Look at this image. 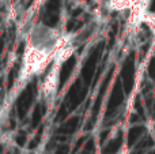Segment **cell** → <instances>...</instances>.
I'll list each match as a JSON object with an SVG mask.
<instances>
[{
  "label": "cell",
  "mask_w": 155,
  "mask_h": 154,
  "mask_svg": "<svg viewBox=\"0 0 155 154\" xmlns=\"http://www.w3.org/2000/svg\"><path fill=\"white\" fill-rule=\"evenodd\" d=\"M75 48H76V44L74 42V35H72L71 40L61 48V51L59 52L56 59L53 60L51 67H49L48 71L45 72L42 85H41V94H42L44 101L46 102L48 106L52 105V102L54 101V98H56V95H57V90H59V85H60V74H61V70H63V64L72 56Z\"/></svg>",
  "instance_id": "2"
},
{
  "label": "cell",
  "mask_w": 155,
  "mask_h": 154,
  "mask_svg": "<svg viewBox=\"0 0 155 154\" xmlns=\"http://www.w3.org/2000/svg\"><path fill=\"white\" fill-rule=\"evenodd\" d=\"M94 3L105 12H136L137 10H140V7H143L142 0H94Z\"/></svg>",
  "instance_id": "3"
},
{
  "label": "cell",
  "mask_w": 155,
  "mask_h": 154,
  "mask_svg": "<svg viewBox=\"0 0 155 154\" xmlns=\"http://www.w3.org/2000/svg\"><path fill=\"white\" fill-rule=\"evenodd\" d=\"M71 37L57 27L37 22L25 37L21 70L7 100L12 101L33 78L44 75Z\"/></svg>",
  "instance_id": "1"
}]
</instances>
